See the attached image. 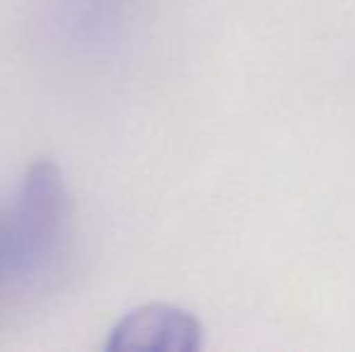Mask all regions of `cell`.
I'll return each mask as SVG.
<instances>
[{
  "label": "cell",
  "mask_w": 355,
  "mask_h": 352,
  "mask_svg": "<svg viewBox=\"0 0 355 352\" xmlns=\"http://www.w3.org/2000/svg\"><path fill=\"white\" fill-rule=\"evenodd\" d=\"M68 217V193L56 162L39 160L24 174L12 232L8 241V263L17 275L39 272L56 254Z\"/></svg>",
  "instance_id": "6da1fadb"
},
{
  "label": "cell",
  "mask_w": 355,
  "mask_h": 352,
  "mask_svg": "<svg viewBox=\"0 0 355 352\" xmlns=\"http://www.w3.org/2000/svg\"><path fill=\"white\" fill-rule=\"evenodd\" d=\"M201 348V324L189 311L169 304H145L128 311L112 328L104 350L193 352Z\"/></svg>",
  "instance_id": "7a4b0ae2"
}]
</instances>
